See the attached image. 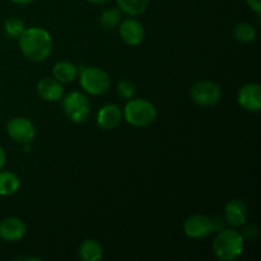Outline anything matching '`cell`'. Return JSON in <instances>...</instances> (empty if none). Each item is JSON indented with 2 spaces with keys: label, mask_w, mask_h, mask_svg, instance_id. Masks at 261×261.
Here are the masks:
<instances>
[{
  "label": "cell",
  "mask_w": 261,
  "mask_h": 261,
  "mask_svg": "<svg viewBox=\"0 0 261 261\" xmlns=\"http://www.w3.org/2000/svg\"><path fill=\"white\" fill-rule=\"evenodd\" d=\"M23 56L32 63H42L53 51V38L42 27H30L18 37Z\"/></svg>",
  "instance_id": "cell-1"
},
{
  "label": "cell",
  "mask_w": 261,
  "mask_h": 261,
  "mask_svg": "<svg viewBox=\"0 0 261 261\" xmlns=\"http://www.w3.org/2000/svg\"><path fill=\"white\" fill-rule=\"evenodd\" d=\"M214 256L221 261L239 259L245 249V239L241 232L233 228H226L218 232L213 241Z\"/></svg>",
  "instance_id": "cell-2"
},
{
  "label": "cell",
  "mask_w": 261,
  "mask_h": 261,
  "mask_svg": "<svg viewBox=\"0 0 261 261\" xmlns=\"http://www.w3.org/2000/svg\"><path fill=\"white\" fill-rule=\"evenodd\" d=\"M157 109L152 102L144 98H130L125 105L122 116L127 124L135 127H145L157 119Z\"/></svg>",
  "instance_id": "cell-3"
},
{
  "label": "cell",
  "mask_w": 261,
  "mask_h": 261,
  "mask_svg": "<svg viewBox=\"0 0 261 261\" xmlns=\"http://www.w3.org/2000/svg\"><path fill=\"white\" fill-rule=\"evenodd\" d=\"M79 83L91 96H102L106 93L111 86V79L109 74L97 66H86L79 71Z\"/></svg>",
  "instance_id": "cell-4"
},
{
  "label": "cell",
  "mask_w": 261,
  "mask_h": 261,
  "mask_svg": "<svg viewBox=\"0 0 261 261\" xmlns=\"http://www.w3.org/2000/svg\"><path fill=\"white\" fill-rule=\"evenodd\" d=\"M63 109L71 121L75 124H82L88 119L91 105L86 94L74 91L63 97Z\"/></svg>",
  "instance_id": "cell-5"
},
{
  "label": "cell",
  "mask_w": 261,
  "mask_h": 261,
  "mask_svg": "<svg viewBox=\"0 0 261 261\" xmlns=\"http://www.w3.org/2000/svg\"><path fill=\"white\" fill-rule=\"evenodd\" d=\"M190 97L198 106H214L221 101L222 89L217 83L211 81H200L190 89Z\"/></svg>",
  "instance_id": "cell-6"
},
{
  "label": "cell",
  "mask_w": 261,
  "mask_h": 261,
  "mask_svg": "<svg viewBox=\"0 0 261 261\" xmlns=\"http://www.w3.org/2000/svg\"><path fill=\"white\" fill-rule=\"evenodd\" d=\"M7 133L13 142L28 145L36 137L35 124L24 116H14L8 120Z\"/></svg>",
  "instance_id": "cell-7"
},
{
  "label": "cell",
  "mask_w": 261,
  "mask_h": 261,
  "mask_svg": "<svg viewBox=\"0 0 261 261\" xmlns=\"http://www.w3.org/2000/svg\"><path fill=\"white\" fill-rule=\"evenodd\" d=\"M182 229L189 239L201 240L216 231V224L213 219L205 214H193L184 221Z\"/></svg>",
  "instance_id": "cell-8"
},
{
  "label": "cell",
  "mask_w": 261,
  "mask_h": 261,
  "mask_svg": "<svg viewBox=\"0 0 261 261\" xmlns=\"http://www.w3.org/2000/svg\"><path fill=\"white\" fill-rule=\"evenodd\" d=\"M237 103L249 112L261 110V87L259 83H247L237 92Z\"/></svg>",
  "instance_id": "cell-9"
},
{
  "label": "cell",
  "mask_w": 261,
  "mask_h": 261,
  "mask_svg": "<svg viewBox=\"0 0 261 261\" xmlns=\"http://www.w3.org/2000/svg\"><path fill=\"white\" fill-rule=\"evenodd\" d=\"M119 33L121 40L127 46H138L143 42L145 36L144 27L134 17H129L120 22Z\"/></svg>",
  "instance_id": "cell-10"
},
{
  "label": "cell",
  "mask_w": 261,
  "mask_h": 261,
  "mask_svg": "<svg viewBox=\"0 0 261 261\" xmlns=\"http://www.w3.org/2000/svg\"><path fill=\"white\" fill-rule=\"evenodd\" d=\"M224 219L231 227H241L246 223L249 217V209L246 203L241 199H232L224 205Z\"/></svg>",
  "instance_id": "cell-11"
},
{
  "label": "cell",
  "mask_w": 261,
  "mask_h": 261,
  "mask_svg": "<svg viewBox=\"0 0 261 261\" xmlns=\"http://www.w3.org/2000/svg\"><path fill=\"white\" fill-rule=\"evenodd\" d=\"M27 227L18 217H7L0 222V239L7 242H17L25 236Z\"/></svg>",
  "instance_id": "cell-12"
},
{
  "label": "cell",
  "mask_w": 261,
  "mask_h": 261,
  "mask_svg": "<svg viewBox=\"0 0 261 261\" xmlns=\"http://www.w3.org/2000/svg\"><path fill=\"white\" fill-rule=\"evenodd\" d=\"M36 91L43 101L47 102L60 101L65 94L63 83L56 81L54 76H45V78L40 79L37 87H36Z\"/></svg>",
  "instance_id": "cell-13"
},
{
  "label": "cell",
  "mask_w": 261,
  "mask_h": 261,
  "mask_svg": "<svg viewBox=\"0 0 261 261\" xmlns=\"http://www.w3.org/2000/svg\"><path fill=\"white\" fill-rule=\"evenodd\" d=\"M122 119H124L122 111L117 105L114 103H107L102 106L97 114V124L103 130L116 129L121 124Z\"/></svg>",
  "instance_id": "cell-14"
},
{
  "label": "cell",
  "mask_w": 261,
  "mask_h": 261,
  "mask_svg": "<svg viewBox=\"0 0 261 261\" xmlns=\"http://www.w3.org/2000/svg\"><path fill=\"white\" fill-rule=\"evenodd\" d=\"M78 66L66 60L56 63L53 68V76L60 83H70L78 76Z\"/></svg>",
  "instance_id": "cell-15"
},
{
  "label": "cell",
  "mask_w": 261,
  "mask_h": 261,
  "mask_svg": "<svg viewBox=\"0 0 261 261\" xmlns=\"http://www.w3.org/2000/svg\"><path fill=\"white\" fill-rule=\"evenodd\" d=\"M78 255L82 261H99L103 257V250L98 241L93 239H87L79 246Z\"/></svg>",
  "instance_id": "cell-16"
},
{
  "label": "cell",
  "mask_w": 261,
  "mask_h": 261,
  "mask_svg": "<svg viewBox=\"0 0 261 261\" xmlns=\"http://www.w3.org/2000/svg\"><path fill=\"white\" fill-rule=\"evenodd\" d=\"M20 180L17 173L12 171L0 170V196H10L18 193Z\"/></svg>",
  "instance_id": "cell-17"
},
{
  "label": "cell",
  "mask_w": 261,
  "mask_h": 261,
  "mask_svg": "<svg viewBox=\"0 0 261 261\" xmlns=\"http://www.w3.org/2000/svg\"><path fill=\"white\" fill-rule=\"evenodd\" d=\"M117 7L129 17L143 14L149 5V0H116Z\"/></svg>",
  "instance_id": "cell-18"
},
{
  "label": "cell",
  "mask_w": 261,
  "mask_h": 261,
  "mask_svg": "<svg viewBox=\"0 0 261 261\" xmlns=\"http://www.w3.org/2000/svg\"><path fill=\"white\" fill-rule=\"evenodd\" d=\"M121 22V10L119 8L105 9L98 17V23L103 30H114Z\"/></svg>",
  "instance_id": "cell-19"
},
{
  "label": "cell",
  "mask_w": 261,
  "mask_h": 261,
  "mask_svg": "<svg viewBox=\"0 0 261 261\" xmlns=\"http://www.w3.org/2000/svg\"><path fill=\"white\" fill-rule=\"evenodd\" d=\"M233 36L239 42L250 43L256 38V30L249 22H240L234 25Z\"/></svg>",
  "instance_id": "cell-20"
},
{
  "label": "cell",
  "mask_w": 261,
  "mask_h": 261,
  "mask_svg": "<svg viewBox=\"0 0 261 261\" xmlns=\"http://www.w3.org/2000/svg\"><path fill=\"white\" fill-rule=\"evenodd\" d=\"M25 30L24 22L17 17L8 18L4 22V31L10 38H18Z\"/></svg>",
  "instance_id": "cell-21"
},
{
  "label": "cell",
  "mask_w": 261,
  "mask_h": 261,
  "mask_svg": "<svg viewBox=\"0 0 261 261\" xmlns=\"http://www.w3.org/2000/svg\"><path fill=\"white\" fill-rule=\"evenodd\" d=\"M117 93L121 98L130 99L137 94V84L129 79H121L117 83Z\"/></svg>",
  "instance_id": "cell-22"
},
{
  "label": "cell",
  "mask_w": 261,
  "mask_h": 261,
  "mask_svg": "<svg viewBox=\"0 0 261 261\" xmlns=\"http://www.w3.org/2000/svg\"><path fill=\"white\" fill-rule=\"evenodd\" d=\"M251 10H254L257 15L261 14V0H245Z\"/></svg>",
  "instance_id": "cell-23"
},
{
  "label": "cell",
  "mask_w": 261,
  "mask_h": 261,
  "mask_svg": "<svg viewBox=\"0 0 261 261\" xmlns=\"http://www.w3.org/2000/svg\"><path fill=\"white\" fill-rule=\"evenodd\" d=\"M5 162H7V154H5L4 148L0 144V170H3L5 166Z\"/></svg>",
  "instance_id": "cell-24"
},
{
  "label": "cell",
  "mask_w": 261,
  "mask_h": 261,
  "mask_svg": "<svg viewBox=\"0 0 261 261\" xmlns=\"http://www.w3.org/2000/svg\"><path fill=\"white\" fill-rule=\"evenodd\" d=\"M10 2H13L14 4H18V5H27V4H31L33 0H10Z\"/></svg>",
  "instance_id": "cell-25"
},
{
  "label": "cell",
  "mask_w": 261,
  "mask_h": 261,
  "mask_svg": "<svg viewBox=\"0 0 261 261\" xmlns=\"http://www.w3.org/2000/svg\"><path fill=\"white\" fill-rule=\"evenodd\" d=\"M87 2L91 3V4H106L110 0H87Z\"/></svg>",
  "instance_id": "cell-26"
}]
</instances>
